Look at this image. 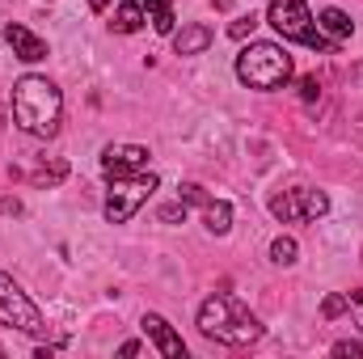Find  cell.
I'll return each mask as SVG.
<instances>
[{"label": "cell", "instance_id": "6da1fadb", "mask_svg": "<svg viewBox=\"0 0 363 359\" xmlns=\"http://www.w3.org/2000/svg\"><path fill=\"white\" fill-rule=\"evenodd\" d=\"M13 118L26 136L51 140V136H60V123H64V93L55 89V81L26 72L13 85Z\"/></svg>", "mask_w": 363, "mask_h": 359}, {"label": "cell", "instance_id": "7a4b0ae2", "mask_svg": "<svg viewBox=\"0 0 363 359\" xmlns=\"http://www.w3.org/2000/svg\"><path fill=\"white\" fill-rule=\"evenodd\" d=\"M199 330L203 338H216L224 347H250L262 338V321L237 300V296H207L203 309H199Z\"/></svg>", "mask_w": 363, "mask_h": 359}, {"label": "cell", "instance_id": "3957f363", "mask_svg": "<svg viewBox=\"0 0 363 359\" xmlns=\"http://www.w3.org/2000/svg\"><path fill=\"white\" fill-rule=\"evenodd\" d=\"M291 72H296V64L279 43H250L237 55V81L250 85V89H262V93L283 89L291 81Z\"/></svg>", "mask_w": 363, "mask_h": 359}, {"label": "cell", "instance_id": "277c9868", "mask_svg": "<svg viewBox=\"0 0 363 359\" xmlns=\"http://www.w3.org/2000/svg\"><path fill=\"white\" fill-rule=\"evenodd\" d=\"M267 21L274 26V34L287 38V43H300V47H308V51H338V47L317 30V17L308 13L304 0H271Z\"/></svg>", "mask_w": 363, "mask_h": 359}, {"label": "cell", "instance_id": "5b68a950", "mask_svg": "<svg viewBox=\"0 0 363 359\" xmlns=\"http://www.w3.org/2000/svg\"><path fill=\"white\" fill-rule=\"evenodd\" d=\"M157 190V174L152 170H140V174H127V178H110V190H106V220L110 224H127Z\"/></svg>", "mask_w": 363, "mask_h": 359}, {"label": "cell", "instance_id": "8992f818", "mask_svg": "<svg viewBox=\"0 0 363 359\" xmlns=\"http://www.w3.org/2000/svg\"><path fill=\"white\" fill-rule=\"evenodd\" d=\"M0 326L21 330V334H30V338H43V334H47L43 309H38V304L21 292V283H17L13 275H4V270H0Z\"/></svg>", "mask_w": 363, "mask_h": 359}, {"label": "cell", "instance_id": "52a82bcc", "mask_svg": "<svg viewBox=\"0 0 363 359\" xmlns=\"http://www.w3.org/2000/svg\"><path fill=\"white\" fill-rule=\"evenodd\" d=\"M325 211H330V194L313 186H291V190L271 194V216L279 224H313Z\"/></svg>", "mask_w": 363, "mask_h": 359}, {"label": "cell", "instance_id": "ba28073f", "mask_svg": "<svg viewBox=\"0 0 363 359\" xmlns=\"http://www.w3.org/2000/svg\"><path fill=\"white\" fill-rule=\"evenodd\" d=\"M148 170V148L144 144H106L101 148V174L106 178H127Z\"/></svg>", "mask_w": 363, "mask_h": 359}, {"label": "cell", "instance_id": "9c48e42d", "mask_svg": "<svg viewBox=\"0 0 363 359\" xmlns=\"http://www.w3.org/2000/svg\"><path fill=\"white\" fill-rule=\"evenodd\" d=\"M140 330H144V338L161 351L165 359H186V343H182V334L161 317V313H144V321H140Z\"/></svg>", "mask_w": 363, "mask_h": 359}, {"label": "cell", "instance_id": "30bf717a", "mask_svg": "<svg viewBox=\"0 0 363 359\" xmlns=\"http://www.w3.org/2000/svg\"><path fill=\"white\" fill-rule=\"evenodd\" d=\"M4 43H9V47H13V55H17V60H26V64L47 60V43H43L38 34H30L21 21H9V26H4Z\"/></svg>", "mask_w": 363, "mask_h": 359}, {"label": "cell", "instance_id": "8fae6325", "mask_svg": "<svg viewBox=\"0 0 363 359\" xmlns=\"http://www.w3.org/2000/svg\"><path fill=\"white\" fill-rule=\"evenodd\" d=\"M317 30L334 43V47H342V43H351V34H355V21L342 13V9H321L317 13Z\"/></svg>", "mask_w": 363, "mask_h": 359}, {"label": "cell", "instance_id": "7c38bea8", "mask_svg": "<svg viewBox=\"0 0 363 359\" xmlns=\"http://www.w3.org/2000/svg\"><path fill=\"white\" fill-rule=\"evenodd\" d=\"M211 26H203V21H190V26H182L178 34H174V51L178 55H203L207 47H211Z\"/></svg>", "mask_w": 363, "mask_h": 359}, {"label": "cell", "instance_id": "4fadbf2b", "mask_svg": "<svg viewBox=\"0 0 363 359\" xmlns=\"http://www.w3.org/2000/svg\"><path fill=\"white\" fill-rule=\"evenodd\" d=\"M118 34H135V30H144V4L140 0H123L118 9H114V21H110Z\"/></svg>", "mask_w": 363, "mask_h": 359}, {"label": "cell", "instance_id": "5bb4252c", "mask_svg": "<svg viewBox=\"0 0 363 359\" xmlns=\"http://www.w3.org/2000/svg\"><path fill=\"white\" fill-rule=\"evenodd\" d=\"M203 224H207V233L224 237V233L233 228V207H228L224 199H211V203L203 207Z\"/></svg>", "mask_w": 363, "mask_h": 359}, {"label": "cell", "instance_id": "9a60e30c", "mask_svg": "<svg viewBox=\"0 0 363 359\" xmlns=\"http://www.w3.org/2000/svg\"><path fill=\"white\" fill-rule=\"evenodd\" d=\"M140 4L152 13V30L157 34H174V21H178L174 17V0H140Z\"/></svg>", "mask_w": 363, "mask_h": 359}, {"label": "cell", "instance_id": "2e32d148", "mask_svg": "<svg viewBox=\"0 0 363 359\" xmlns=\"http://www.w3.org/2000/svg\"><path fill=\"white\" fill-rule=\"evenodd\" d=\"M64 178H68V161H60V157H55V161H43V165L30 174L34 186H60Z\"/></svg>", "mask_w": 363, "mask_h": 359}, {"label": "cell", "instance_id": "e0dca14e", "mask_svg": "<svg viewBox=\"0 0 363 359\" xmlns=\"http://www.w3.org/2000/svg\"><path fill=\"white\" fill-rule=\"evenodd\" d=\"M296 254H300V245H296L291 237H274V241H271V263H274V267H291V263H296Z\"/></svg>", "mask_w": 363, "mask_h": 359}, {"label": "cell", "instance_id": "ac0fdd59", "mask_svg": "<svg viewBox=\"0 0 363 359\" xmlns=\"http://www.w3.org/2000/svg\"><path fill=\"white\" fill-rule=\"evenodd\" d=\"M178 190H182V203H186V207H190V203H194V207H207V203H211V194H207L199 182H182Z\"/></svg>", "mask_w": 363, "mask_h": 359}, {"label": "cell", "instance_id": "d6986e66", "mask_svg": "<svg viewBox=\"0 0 363 359\" xmlns=\"http://www.w3.org/2000/svg\"><path fill=\"white\" fill-rule=\"evenodd\" d=\"M347 304H351V300H347V292L325 296V300H321V317H325V321H334V317H342V313H347Z\"/></svg>", "mask_w": 363, "mask_h": 359}, {"label": "cell", "instance_id": "ffe728a7", "mask_svg": "<svg viewBox=\"0 0 363 359\" xmlns=\"http://www.w3.org/2000/svg\"><path fill=\"white\" fill-rule=\"evenodd\" d=\"M254 26H258V17H254V13H245V17H237V21L228 26V34H233V38H250V34H254Z\"/></svg>", "mask_w": 363, "mask_h": 359}, {"label": "cell", "instance_id": "44dd1931", "mask_svg": "<svg viewBox=\"0 0 363 359\" xmlns=\"http://www.w3.org/2000/svg\"><path fill=\"white\" fill-rule=\"evenodd\" d=\"M347 300H351L347 309L355 313V326H359V330H363V287H355V292H347Z\"/></svg>", "mask_w": 363, "mask_h": 359}, {"label": "cell", "instance_id": "7402d4cb", "mask_svg": "<svg viewBox=\"0 0 363 359\" xmlns=\"http://www.w3.org/2000/svg\"><path fill=\"white\" fill-rule=\"evenodd\" d=\"M161 220H165V224H178V220H186V203H169V207H161Z\"/></svg>", "mask_w": 363, "mask_h": 359}, {"label": "cell", "instance_id": "603a6c76", "mask_svg": "<svg viewBox=\"0 0 363 359\" xmlns=\"http://www.w3.org/2000/svg\"><path fill=\"white\" fill-rule=\"evenodd\" d=\"M334 355H351V359H363V343H351V338H342V343H334Z\"/></svg>", "mask_w": 363, "mask_h": 359}, {"label": "cell", "instance_id": "cb8c5ba5", "mask_svg": "<svg viewBox=\"0 0 363 359\" xmlns=\"http://www.w3.org/2000/svg\"><path fill=\"white\" fill-rule=\"evenodd\" d=\"M300 93H304V101H313V97L321 93V85H317V77H304V81H300Z\"/></svg>", "mask_w": 363, "mask_h": 359}, {"label": "cell", "instance_id": "d4e9b609", "mask_svg": "<svg viewBox=\"0 0 363 359\" xmlns=\"http://www.w3.org/2000/svg\"><path fill=\"white\" fill-rule=\"evenodd\" d=\"M21 199H0V216H21Z\"/></svg>", "mask_w": 363, "mask_h": 359}, {"label": "cell", "instance_id": "484cf974", "mask_svg": "<svg viewBox=\"0 0 363 359\" xmlns=\"http://www.w3.org/2000/svg\"><path fill=\"white\" fill-rule=\"evenodd\" d=\"M110 4H114V0H89V9H93V13H101V9H110Z\"/></svg>", "mask_w": 363, "mask_h": 359}, {"label": "cell", "instance_id": "4316f807", "mask_svg": "<svg viewBox=\"0 0 363 359\" xmlns=\"http://www.w3.org/2000/svg\"><path fill=\"white\" fill-rule=\"evenodd\" d=\"M207 4H216L220 13H228V9H233V0H207Z\"/></svg>", "mask_w": 363, "mask_h": 359}]
</instances>
